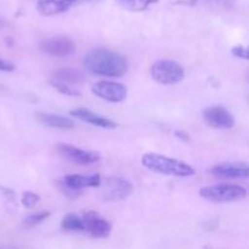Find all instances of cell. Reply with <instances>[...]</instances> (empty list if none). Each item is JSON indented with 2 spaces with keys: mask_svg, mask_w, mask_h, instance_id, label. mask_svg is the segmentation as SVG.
I'll return each mask as SVG.
<instances>
[{
  "mask_svg": "<svg viewBox=\"0 0 249 249\" xmlns=\"http://www.w3.org/2000/svg\"><path fill=\"white\" fill-rule=\"evenodd\" d=\"M50 216V212H40V213H36V214H32V215L27 216L23 221V225L24 228L27 229H31L34 228V226L39 225V224L43 223L44 220Z\"/></svg>",
  "mask_w": 249,
  "mask_h": 249,
  "instance_id": "d6986e66",
  "label": "cell"
},
{
  "mask_svg": "<svg viewBox=\"0 0 249 249\" xmlns=\"http://www.w3.org/2000/svg\"><path fill=\"white\" fill-rule=\"evenodd\" d=\"M36 119L44 125L50 126V128L55 129H73L75 126V123L72 119L67 118L65 116H60V114H53V113H43L39 112L36 114Z\"/></svg>",
  "mask_w": 249,
  "mask_h": 249,
  "instance_id": "9a60e30c",
  "label": "cell"
},
{
  "mask_svg": "<svg viewBox=\"0 0 249 249\" xmlns=\"http://www.w3.org/2000/svg\"><path fill=\"white\" fill-rule=\"evenodd\" d=\"M85 232L89 233L94 238H106L111 233L112 226L106 219L101 218L96 212L87 211L83 213Z\"/></svg>",
  "mask_w": 249,
  "mask_h": 249,
  "instance_id": "30bf717a",
  "label": "cell"
},
{
  "mask_svg": "<svg viewBox=\"0 0 249 249\" xmlns=\"http://www.w3.org/2000/svg\"><path fill=\"white\" fill-rule=\"evenodd\" d=\"M150 73L155 82L163 85L177 84L185 77L184 67L172 60L156 61L151 67Z\"/></svg>",
  "mask_w": 249,
  "mask_h": 249,
  "instance_id": "5b68a950",
  "label": "cell"
},
{
  "mask_svg": "<svg viewBox=\"0 0 249 249\" xmlns=\"http://www.w3.org/2000/svg\"><path fill=\"white\" fill-rule=\"evenodd\" d=\"M199 196L213 203H229L245 199L247 189L237 184H216L202 187Z\"/></svg>",
  "mask_w": 249,
  "mask_h": 249,
  "instance_id": "3957f363",
  "label": "cell"
},
{
  "mask_svg": "<svg viewBox=\"0 0 249 249\" xmlns=\"http://www.w3.org/2000/svg\"><path fill=\"white\" fill-rule=\"evenodd\" d=\"M100 184H101V177L99 174H70L63 177L62 179L56 180L58 190L70 198H77L80 196L83 189L99 187Z\"/></svg>",
  "mask_w": 249,
  "mask_h": 249,
  "instance_id": "277c9868",
  "label": "cell"
},
{
  "mask_svg": "<svg viewBox=\"0 0 249 249\" xmlns=\"http://www.w3.org/2000/svg\"><path fill=\"white\" fill-rule=\"evenodd\" d=\"M123 9L129 10V11L140 12L147 9L150 5L156 4L160 0H116Z\"/></svg>",
  "mask_w": 249,
  "mask_h": 249,
  "instance_id": "ac0fdd59",
  "label": "cell"
},
{
  "mask_svg": "<svg viewBox=\"0 0 249 249\" xmlns=\"http://www.w3.org/2000/svg\"><path fill=\"white\" fill-rule=\"evenodd\" d=\"M201 1L213 10H230L233 7L236 0H201Z\"/></svg>",
  "mask_w": 249,
  "mask_h": 249,
  "instance_id": "ffe728a7",
  "label": "cell"
},
{
  "mask_svg": "<svg viewBox=\"0 0 249 249\" xmlns=\"http://www.w3.org/2000/svg\"><path fill=\"white\" fill-rule=\"evenodd\" d=\"M231 53H232L233 56L243 58V60H248V57H249L248 49L246 48V46H242V45H237V46H235V48H232Z\"/></svg>",
  "mask_w": 249,
  "mask_h": 249,
  "instance_id": "603a6c76",
  "label": "cell"
},
{
  "mask_svg": "<svg viewBox=\"0 0 249 249\" xmlns=\"http://www.w3.org/2000/svg\"><path fill=\"white\" fill-rule=\"evenodd\" d=\"M141 163L145 168L157 174L172 175V177L187 178L196 173L194 167L182 160L165 157L157 153H146L141 158Z\"/></svg>",
  "mask_w": 249,
  "mask_h": 249,
  "instance_id": "7a4b0ae2",
  "label": "cell"
},
{
  "mask_svg": "<svg viewBox=\"0 0 249 249\" xmlns=\"http://www.w3.org/2000/svg\"><path fill=\"white\" fill-rule=\"evenodd\" d=\"M209 173L221 179H247L249 168L240 164H219L212 168Z\"/></svg>",
  "mask_w": 249,
  "mask_h": 249,
  "instance_id": "4fadbf2b",
  "label": "cell"
},
{
  "mask_svg": "<svg viewBox=\"0 0 249 249\" xmlns=\"http://www.w3.org/2000/svg\"><path fill=\"white\" fill-rule=\"evenodd\" d=\"M39 49L44 53L53 57H65L75 51V44L68 36H53L44 39L39 44Z\"/></svg>",
  "mask_w": 249,
  "mask_h": 249,
  "instance_id": "52a82bcc",
  "label": "cell"
},
{
  "mask_svg": "<svg viewBox=\"0 0 249 249\" xmlns=\"http://www.w3.org/2000/svg\"><path fill=\"white\" fill-rule=\"evenodd\" d=\"M57 151L66 160L79 165L95 164V163H97L101 160V156H100L99 152L82 150V148L75 147V146L72 145H67V143H60L57 146Z\"/></svg>",
  "mask_w": 249,
  "mask_h": 249,
  "instance_id": "ba28073f",
  "label": "cell"
},
{
  "mask_svg": "<svg viewBox=\"0 0 249 249\" xmlns=\"http://www.w3.org/2000/svg\"><path fill=\"white\" fill-rule=\"evenodd\" d=\"M39 201H40V197H39V195L34 194V192H24L22 195V204H23V207H26L28 209L34 208L38 204Z\"/></svg>",
  "mask_w": 249,
  "mask_h": 249,
  "instance_id": "7402d4cb",
  "label": "cell"
},
{
  "mask_svg": "<svg viewBox=\"0 0 249 249\" xmlns=\"http://www.w3.org/2000/svg\"><path fill=\"white\" fill-rule=\"evenodd\" d=\"M91 91L97 97L108 102H122L126 99V95H128V89L123 84L108 82V80L95 83L91 87Z\"/></svg>",
  "mask_w": 249,
  "mask_h": 249,
  "instance_id": "9c48e42d",
  "label": "cell"
},
{
  "mask_svg": "<svg viewBox=\"0 0 249 249\" xmlns=\"http://www.w3.org/2000/svg\"><path fill=\"white\" fill-rule=\"evenodd\" d=\"M71 116L75 117V118L80 119L83 122H87V123L91 124V125L99 126V128H105V129H114L117 128V123H114L111 119L106 118V117H102L100 114L95 113V112L90 111L88 108H75L72 109L70 112Z\"/></svg>",
  "mask_w": 249,
  "mask_h": 249,
  "instance_id": "7c38bea8",
  "label": "cell"
},
{
  "mask_svg": "<svg viewBox=\"0 0 249 249\" xmlns=\"http://www.w3.org/2000/svg\"><path fill=\"white\" fill-rule=\"evenodd\" d=\"M14 70L15 66L11 62H7V61L0 58V71H2V72H12Z\"/></svg>",
  "mask_w": 249,
  "mask_h": 249,
  "instance_id": "cb8c5ba5",
  "label": "cell"
},
{
  "mask_svg": "<svg viewBox=\"0 0 249 249\" xmlns=\"http://www.w3.org/2000/svg\"><path fill=\"white\" fill-rule=\"evenodd\" d=\"M61 228L66 231H74V232H84L85 226L82 215L71 213L67 214L61 221Z\"/></svg>",
  "mask_w": 249,
  "mask_h": 249,
  "instance_id": "e0dca14e",
  "label": "cell"
},
{
  "mask_svg": "<svg viewBox=\"0 0 249 249\" xmlns=\"http://www.w3.org/2000/svg\"><path fill=\"white\" fill-rule=\"evenodd\" d=\"M51 85H53L55 89H57L61 94L68 95V96H79L80 95V92L78 91L74 87H71V85L55 82V80H51Z\"/></svg>",
  "mask_w": 249,
  "mask_h": 249,
  "instance_id": "44dd1931",
  "label": "cell"
},
{
  "mask_svg": "<svg viewBox=\"0 0 249 249\" xmlns=\"http://www.w3.org/2000/svg\"><path fill=\"white\" fill-rule=\"evenodd\" d=\"M203 119L214 129H231L235 125L233 116L223 106H213L204 109Z\"/></svg>",
  "mask_w": 249,
  "mask_h": 249,
  "instance_id": "8fae6325",
  "label": "cell"
},
{
  "mask_svg": "<svg viewBox=\"0 0 249 249\" xmlns=\"http://www.w3.org/2000/svg\"><path fill=\"white\" fill-rule=\"evenodd\" d=\"M101 197L105 202H118L128 198L134 191L129 180L121 177H108L101 180Z\"/></svg>",
  "mask_w": 249,
  "mask_h": 249,
  "instance_id": "8992f818",
  "label": "cell"
},
{
  "mask_svg": "<svg viewBox=\"0 0 249 249\" xmlns=\"http://www.w3.org/2000/svg\"><path fill=\"white\" fill-rule=\"evenodd\" d=\"M51 80L63 83V84L71 85V87H75V85L82 84L85 80V77L78 70H73V68H61V70L56 71L53 73V79Z\"/></svg>",
  "mask_w": 249,
  "mask_h": 249,
  "instance_id": "2e32d148",
  "label": "cell"
},
{
  "mask_svg": "<svg viewBox=\"0 0 249 249\" xmlns=\"http://www.w3.org/2000/svg\"><path fill=\"white\" fill-rule=\"evenodd\" d=\"M75 4L77 0H39L36 9L44 16H53L67 11Z\"/></svg>",
  "mask_w": 249,
  "mask_h": 249,
  "instance_id": "5bb4252c",
  "label": "cell"
},
{
  "mask_svg": "<svg viewBox=\"0 0 249 249\" xmlns=\"http://www.w3.org/2000/svg\"><path fill=\"white\" fill-rule=\"evenodd\" d=\"M88 72L101 77L119 78L128 72V61L121 53L108 49H95L84 58Z\"/></svg>",
  "mask_w": 249,
  "mask_h": 249,
  "instance_id": "6da1fadb",
  "label": "cell"
},
{
  "mask_svg": "<svg viewBox=\"0 0 249 249\" xmlns=\"http://www.w3.org/2000/svg\"><path fill=\"white\" fill-rule=\"evenodd\" d=\"M95 1H99V0H77V4H79V2H95Z\"/></svg>",
  "mask_w": 249,
  "mask_h": 249,
  "instance_id": "d4e9b609",
  "label": "cell"
}]
</instances>
